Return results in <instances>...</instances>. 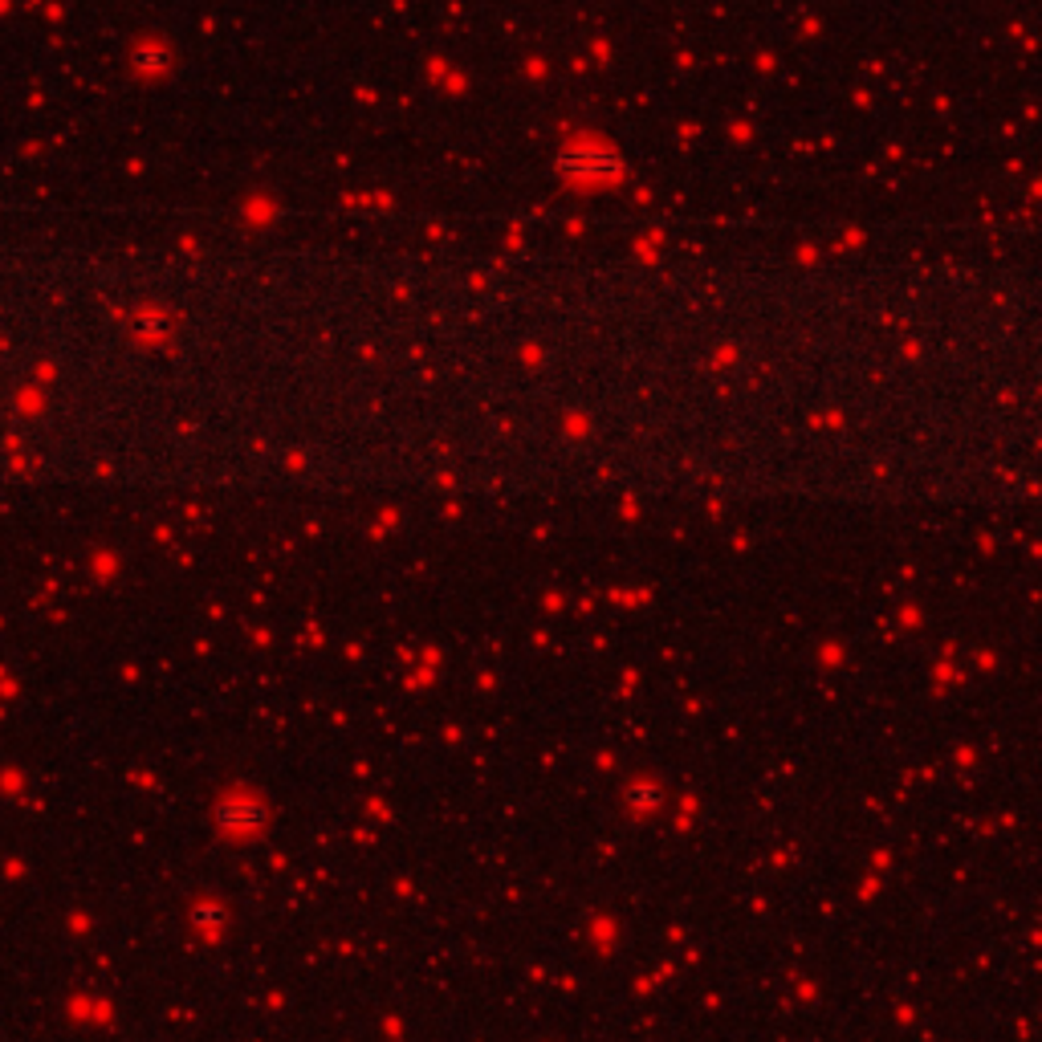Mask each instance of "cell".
<instances>
[{
	"label": "cell",
	"instance_id": "obj_1",
	"mask_svg": "<svg viewBox=\"0 0 1042 1042\" xmlns=\"http://www.w3.org/2000/svg\"><path fill=\"white\" fill-rule=\"evenodd\" d=\"M554 172L578 188H607V183L624 180V155L607 143H567L554 159Z\"/></svg>",
	"mask_w": 1042,
	"mask_h": 1042
}]
</instances>
